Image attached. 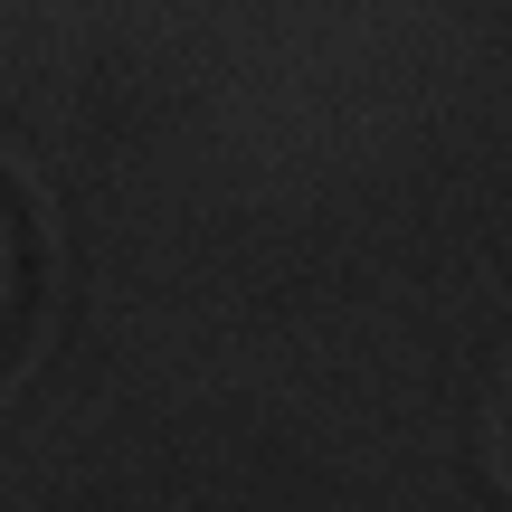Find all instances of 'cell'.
<instances>
[{"mask_svg":"<svg viewBox=\"0 0 512 512\" xmlns=\"http://www.w3.org/2000/svg\"><path fill=\"white\" fill-rule=\"evenodd\" d=\"M503 456H512V399H503Z\"/></svg>","mask_w":512,"mask_h":512,"instance_id":"6da1fadb","label":"cell"}]
</instances>
